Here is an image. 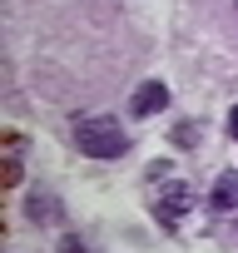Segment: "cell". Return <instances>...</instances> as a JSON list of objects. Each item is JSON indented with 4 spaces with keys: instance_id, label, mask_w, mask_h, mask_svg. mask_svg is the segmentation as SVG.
<instances>
[{
    "instance_id": "3",
    "label": "cell",
    "mask_w": 238,
    "mask_h": 253,
    "mask_svg": "<svg viewBox=\"0 0 238 253\" xmlns=\"http://www.w3.org/2000/svg\"><path fill=\"white\" fill-rule=\"evenodd\" d=\"M159 109H169V84H164V80H144V84L129 94V114H134V119H149V114H159Z\"/></svg>"
},
{
    "instance_id": "6",
    "label": "cell",
    "mask_w": 238,
    "mask_h": 253,
    "mask_svg": "<svg viewBox=\"0 0 238 253\" xmlns=\"http://www.w3.org/2000/svg\"><path fill=\"white\" fill-rule=\"evenodd\" d=\"M194 139H198V124H194V119H179V124H174V144H179V149H189Z\"/></svg>"
},
{
    "instance_id": "2",
    "label": "cell",
    "mask_w": 238,
    "mask_h": 253,
    "mask_svg": "<svg viewBox=\"0 0 238 253\" xmlns=\"http://www.w3.org/2000/svg\"><path fill=\"white\" fill-rule=\"evenodd\" d=\"M189 209H194V189H189V184H164V189H159V199H154V218H159V223H169V228H174V223H184V213H189Z\"/></svg>"
},
{
    "instance_id": "9",
    "label": "cell",
    "mask_w": 238,
    "mask_h": 253,
    "mask_svg": "<svg viewBox=\"0 0 238 253\" xmlns=\"http://www.w3.org/2000/svg\"><path fill=\"white\" fill-rule=\"evenodd\" d=\"M228 134L238 139V104H233V114H228Z\"/></svg>"
},
{
    "instance_id": "5",
    "label": "cell",
    "mask_w": 238,
    "mask_h": 253,
    "mask_svg": "<svg viewBox=\"0 0 238 253\" xmlns=\"http://www.w3.org/2000/svg\"><path fill=\"white\" fill-rule=\"evenodd\" d=\"M30 223H55L60 218V204H55V194H30Z\"/></svg>"
},
{
    "instance_id": "7",
    "label": "cell",
    "mask_w": 238,
    "mask_h": 253,
    "mask_svg": "<svg viewBox=\"0 0 238 253\" xmlns=\"http://www.w3.org/2000/svg\"><path fill=\"white\" fill-rule=\"evenodd\" d=\"M15 184H20V159L10 154V159H5V189H15Z\"/></svg>"
},
{
    "instance_id": "4",
    "label": "cell",
    "mask_w": 238,
    "mask_h": 253,
    "mask_svg": "<svg viewBox=\"0 0 238 253\" xmlns=\"http://www.w3.org/2000/svg\"><path fill=\"white\" fill-rule=\"evenodd\" d=\"M213 209H218V213L238 209V169H223V174H218V184H213Z\"/></svg>"
},
{
    "instance_id": "1",
    "label": "cell",
    "mask_w": 238,
    "mask_h": 253,
    "mask_svg": "<svg viewBox=\"0 0 238 253\" xmlns=\"http://www.w3.org/2000/svg\"><path fill=\"white\" fill-rule=\"evenodd\" d=\"M75 144H79V154H89V159H119V154L129 149V134H124V124H119V119L94 114V119H79V124H75Z\"/></svg>"
},
{
    "instance_id": "8",
    "label": "cell",
    "mask_w": 238,
    "mask_h": 253,
    "mask_svg": "<svg viewBox=\"0 0 238 253\" xmlns=\"http://www.w3.org/2000/svg\"><path fill=\"white\" fill-rule=\"evenodd\" d=\"M60 253H84V238H79V233H65V238H60Z\"/></svg>"
}]
</instances>
